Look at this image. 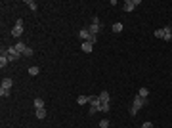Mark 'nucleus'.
Returning <instances> with one entry per match:
<instances>
[{
    "mask_svg": "<svg viewBox=\"0 0 172 128\" xmlns=\"http://www.w3.org/2000/svg\"><path fill=\"white\" fill-rule=\"evenodd\" d=\"M44 107V100L42 98H35V109H42Z\"/></svg>",
    "mask_w": 172,
    "mask_h": 128,
    "instance_id": "nucleus-13",
    "label": "nucleus"
},
{
    "mask_svg": "<svg viewBox=\"0 0 172 128\" xmlns=\"http://www.w3.org/2000/svg\"><path fill=\"white\" fill-rule=\"evenodd\" d=\"M38 73H40V69L36 67V65H33V67H29V75H31V77H36Z\"/></svg>",
    "mask_w": 172,
    "mask_h": 128,
    "instance_id": "nucleus-16",
    "label": "nucleus"
},
{
    "mask_svg": "<svg viewBox=\"0 0 172 128\" xmlns=\"http://www.w3.org/2000/svg\"><path fill=\"white\" fill-rule=\"evenodd\" d=\"M155 37H157V38H163L164 37V31H163V29H155Z\"/></svg>",
    "mask_w": 172,
    "mask_h": 128,
    "instance_id": "nucleus-23",
    "label": "nucleus"
},
{
    "mask_svg": "<svg viewBox=\"0 0 172 128\" xmlns=\"http://www.w3.org/2000/svg\"><path fill=\"white\" fill-rule=\"evenodd\" d=\"M122 31V23H113V33H121Z\"/></svg>",
    "mask_w": 172,
    "mask_h": 128,
    "instance_id": "nucleus-20",
    "label": "nucleus"
},
{
    "mask_svg": "<svg viewBox=\"0 0 172 128\" xmlns=\"http://www.w3.org/2000/svg\"><path fill=\"white\" fill-rule=\"evenodd\" d=\"M100 100H101V103H109V100H111V98H109V92H101L100 94Z\"/></svg>",
    "mask_w": 172,
    "mask_h": 128,
    "instance_id": "nucleus-12",
    "label": "nucleus"
},
{
    "mask_svg": "<svg viewBox=\"0 0 172 128\" xmlns=\"http://www.w3.org/2000/svg\"><path fill=\"white\" fill-rule=\"evenodd\" d=\"M8 63H10L8 55H6V54H2V55H0V67H6V65H8Z\"/></svg>",
    "mask_w": 172,
    "mask_h": 128,
    "instance_id": "nucleus-15",
    "label": "nucleus"
},
{
    "mask_svg": "<svg viewBox=\"0 0 172 128\" xmlns=\"http://www.w3.org/2000/svg\"><path fill=\"white\" fill-rule=\"evenodd\" d=\"M77 103H78V105H86V103H90V96H78L77 98Z\"/></svg>",
    "mask_w": 172,
    "mask_h": 128,
    "instance_id": "nucleus-7",
    "label": "nucleus"
},
{
    "mask_svg": "<svg viewBox=\"0 0 172 128\" xmlns=\"http://www.w3.org/2000/svg\"><path fill=\"white\" fill-rule=\"evenodd\" d=\"M35 115H36V119H44L46 117V109L42 107V109H35Z\"/></svg>",
    "mask_w": 172,
    "mask_h": 128,
    "instance_id": "nucleus-14",
    "label": "nucleus"
},
{
    "mask_svg": "<svg viewBox=\"0 0 172 128\" xmlns=\"http://www.w3.org/2000/svg\"><path fill=\"white\" fill-rule=\"evenodd\" d=\"M111 111V103H101V113H109Z\"/></svg>",
    "mask_w": 172,
    "mask_h": 128,
    "instance_id": "nucleus-19",
    "label": "nucleus"
},
{
    "mask_svg": "<svg viewBox=\"0 0 172 128\" xmlns=\"http://www.w3.org/2000/svg\"><path fill=\"white\" fill-rule=\"evenodd\" d=\"M33 54H35V50H33V48H29V46H27V50L23 52V55H25V57H31Z\"/></svg>",
    "mask_w": 172,
    "mask_h": 128,
    "instance_id": "nucleus-22",
    "label": "nucleus"
},
{
    "mask_svg": "<svg viewBox=\"0 0 172 128\" xmlns=\"http://www.w3.org/2000/svg\"><path fill=\"white\" fill-rule=\"evenodd\" d=\"M90 37H92V35H90V31H88V29H80V31H78V38H80V40H90Z\"/></svg>",
    "mask_w": 172,
    "mask_h": 128,
    "instance_id": "nucleus-4",
    "label": "nucleus"
},
{
    "mask_svg": "<svg viewBox=\"0 0 172 128\" xmlns=\"http://www.w3.org/2000/svg\"><path fill=\"white\" fill-rule=\"evenodd\" d=\"M138 4H140V0H126V2H124V6H122V10H124V12H132V10L136 8Z\"/></svg>",
    "mask_w": 172,
    "mask_h": 128,
    "instance_id": "nucleus-3",
    "label": "nucleus"
},
{
    "mask_svg": "<svg viewBox=\"0 0 172 128\" xmlns=\"http://www.w3.org/2000/svg\"><path fill=\"white\" fill-rule=\"evenodd\" d=\"M92 48H94V44H92V42H82V52H84V54H90Z\"/></svg>",
    "mask_w": 172,
    "mask_h": 128,
    "instance_id": "nucleus-8",
    "label": "nucleus"
},
{
    "mask_svg": "<svg viewBox=\"0 0 172 128\" xmlns=\"http://www.w3.org/2000/svg\"><path fill=\"white\" fill-rule=\"evenodd\" d=\"M141 128H153V122H149V120H147V122L141 124Z\"/></svg>",
    "mask_w": 172,
    "mask_h": 128,
    "instance_id": "nucleus-24",
    "label": "nucleus"
},
{
    "mask_svg": "<svg viewBox=\"0 0 172 128\" xmlns=\"http://www.w3.org/2000/svg\"><path fill=\"white\" fill-rule=\"evenodd\" d=\"M86 29L90 31V35H96V37H98V33H100V29H101L100 19H98V17H94V19H92V23H90V25H88Z\"/></svg>",
    "mask_w": 172,
    "mask_h": 128,
    "instance_id": "nucleus-1",
    "label": "nucleus"
},
{
    "mask_svg": "<svg viewBox=\"0 0 172 128\" xmlns=\"http://www.w3.org/2000/svg\"><path fill=\"white\" fill-rule=\"evenodd\" d=\"M10 94H12V90H8V88H0V96L2 98H8Z\"/></svg>",
    "mask_w": 172,
    "mask_h": 128,
    "instance_id": "nucleus-18",
    "label": "nucleus"
},
{
    "mask_svg": "<svg viewBox=\"0 0 172 128\" xmlns=\"http://www.w3.org/2000/svg\"><path fill=\"white\" fill-rule=\"evenodd\" d=\"M15 50H17L19 54H23V52L27 50V44H25V42H21V40H19L17 44H15Z\"/></svg>",
    "mask_w": 172,
    "mask_h": 128,
    "instance_id": "nucleus-10",
    "label": "nucleus"
},
{
    "mask_svg": "<svg viewBox=\"0 0 172 128\" xmlns=\"http://www.w3.org/2000/svg\"><path fill=\"white\" fill-rule=\"evenodd\" d=\"M23 35V27H19V25H15L14 29H12V37H15V38H19Z\"/></svg>",
    "mask_w": 172,
    "mask_h": 128,
    "instance_id": "nucleus-5",
    "label": "nucleus"
},
{
    "mask_svg": "<svg viewBox=\"0 0 172 128\" xmlns=\"http://www.w3.org/2000/svg\"><path fill=\"white\" fill-rule=\"evenodd\" d=\"M163 31H164V37H163V40H172V29L168 27H163Z\"/></svg>",
    "mask_w": 172,
    "mask_h": 128,
    "instance_id": "nucleus-6",
    "label": "nucleus"
},
{
    "mask_svg": "<svg viewBox=\"0 0 172 128\" xmlns=\"http://www.w3.org/2000/svg\"><path fill=\"white\" fill-rule=\"evenodd\" d=\"M130 115H132V117H136V115H138V109H136V107H130Z\"/></svg>",
    "mask_w": 172,
    "mask_h": 128,
    "instance_id": "nucleus-25",
    "label": "nucleus"
},
{
    "mask_svg": "<svg viewBox=\"0 0 172 128\" xmlns=\"http://www.w3.org/2000/svg\"><path fill=\"white\" fill-rule=\"evenodd\" d=\"M138 96H140V98H147V96H149V88L141 86L140 90H138Z\"/></svg>",
    "mask_w": 172,
    "mask_h": 128,
    "instance_id": "nucleus-11",
    "label": "nucleus"
},
{
    "mask_svg": "<svg viewBox=\"0 0 172 128\" xmlns=\"http://www.w3.org/2000/svg\"><path fill=\"white\" fill-rule=\"evenodd\" d=\"M12 86H14V80H12V78H4L0 88H8V90H12Z\"/></svg>",
    "mask_w": 172,
    "mask_h": 128,
    "instance_id": "nucleus-9",
    "label": "nucleus"
},
{
    "mask_svg": "<svg viewBox=\"0 0 172 128\" xmlns=\"http://www.w3.org/2000/svg\"><path fill=\"white\" fill-rule=\"evenodd\" d=\"M25 4H27L33 12H36V8H38V4H36V2H33V0H25Z\"/></svg>",
    "mask_w": 172,
    "mask_h": 128,
    "instance_id": "nucleus-17",
    "label": "nucleus"
},
{
    "mask_svg": "<svg viewBox=\"0 0 172 128\" xmlns=\"http://www.w3.org/2000/svg\"><path fill=\"white\" fill-rule=\"evenodd\" d=\"M145 103H147V100H145V98H140V96H136V98H134V101H132V107H136V109L140 111L141 107L145 105Z\"/></svg>",
    "mask_w": 172,
    "mask_h": 128,
    "instance_id": "nucleus-2",
    "label": "nucleus"
},
{
    "mask_svg": "<svg viewBox=\"0 0 172 128\" xmlns=\"http://www.w3.org/2000/svg\"><path fill=\"white\" fill-rule=\"evenodd\" d=\"M109 124H111V122H109V119H101L100 120V128H107Z\"/></svg>",
    "mask_w": 172,
    "mask_h": 128,
    "instance_id": "nucleus-21",
    "label": "nucleus"
}]
</instances>
